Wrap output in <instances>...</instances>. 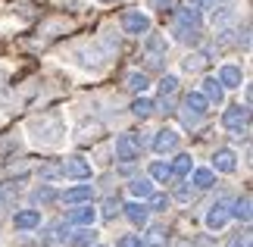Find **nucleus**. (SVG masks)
I'll return each instance as SVG.
<instances>
[{"label": "nucleus", "instance_id": "f8f14e48", "mask_svg": "<svg viewBox=\"0 0 253 247\" xmlns=\"http://www.w3.org/2000/svg\"><path fill=\"white\" fill-rule=\"evenodd\" d=\"M212 169L216 172H235L238 169L235 150H216V156H212Z\"/></svg>", "mask_w": 253, "mask_h": 247}, {"label": "nucleus", "instance_id": "aec40b11", "mask_svg": "<svg viewBox=\"0 0 253 247\" xmlns=\"http://www.w3.org/2000/svg\"><path fill=\"white\" fill-rule=\"evenodd\" d=\"M147 247H166L169 244V238H166V229L163 225H153V229L147 232V241H144Z\"/></svg>", "mask_w": 253, "mask_h": 247}, {"label": "nucleus", "instance_id": "dca6fc26", "mask_svg": "<svg viewBox=\"0 0 253 247\" xmlns=\"http://www.w3.org/2000/svg\"><path fill=\"white\" fill-rule=\"evenodd\" d=\"M203 97H207L210 103H222L225 100V88L219 85V78H207V82H203V91H200Z\"/></svg>", "mask_w": 253, "mask_h": 247}, {"label": "nucleus", "instance_id": "f03ea898", "mask_svg": "<svg viewBox=\"0 0 253 247\" xmlns=\"http://www.w3.org/2000/svg\"><path fill=\"white\" fill-rule=\"evenodd\" d=\"M207 110H210V100L200 91H191L188 97H184V103H181V122L188 128H194L203 116H207Z\"/></svg>", "mask_w": 253, "mask_h": 247}, {"label": "nucleus", "instance_id": "6ab92c4d", "mask_svg": "<svg viewBox=\"0 0 253 247\" xmlns=\"http://www.w3.org/2000/svg\"><path fill=\"white\" fill-rule=\"evenodd\" d=\"M169 172H172V179H184V175L191 172V156L188 153H178V156H175V163L169 166Z\"/></svg>", "mask_w": 253, "mask_h": 247}, {"label": "nucleus", "instance_id": "c9c22d12", "mask_svg": "<svg viewBox=\"0 0 253 247\" xmlns=\"http://www.w3.org/2000/svg\"><path fill=\"white\" fill-rule=\"evenodd\" d=\"M228 247H250V232H244V235H235V238L228 241Z\"/></svg>", "mask_w": 253, "mask_h": 247}, {"label": "nucleus", "instance_id": "412c9836", "mask_svg": "<svg viewBox=\"0 0 253 247\" xmlns=\"http://www.w3.org/2000/svg\"><path fill=\"white\" fill-rule=\"evenodd\" d=\"M231 216H238L241 222H250V194L238 197V200H235V210H231Z\"/></svg>", "mask_w": 253, "mask_h": 247}, {"label": "nucleus", "instance_id": "393cba45", "mask_svg": "<svg viewBox=\"0 0 253 247\" xmlns=\"http://www.w3.org/2000/svg\"><path fill=\"white\" fill-rule=\"evenodd\" d=\"M194 188H200V191L212 188V169H197L194 172Z\"/></svg>", "mask_w": 253, "mask_h": 247}, {"label": "nucleus", "instance_id": "b1692460", "mask_svg": "<svg viewBox=\"0 0 253 247\" xmlns=\"http://www.w3.org/2000/svg\"><path fill=\"white\" fill-rule=\"evenodd\" d=\"M131 113H134V116H138V119H147V116L153 113V103L147 100V97H138V100H134V103H131Z\"/></svg>", "mask_w": 253, "mask_h": 247}, {"label": "nucleus", "instance_id": "39448f33", "mask_svg": "<svg viewBox=\"0 0 253 247\" xmlns=\"http://www.w3.org/2000/svg\"><path fill=\"white\" fill-rule=\"evenodd\" d=\"M138 153H141V147H138V141H134V135H131V132H125V135L116 138V160L131 163Z\"/></svg>", "mask_w": 253, "mask_h": 247}, {"label": "nucleus", "instance_id": "20e7f679", "mask_svg": "<svg viewBox=\"0 0 253 247\" xmlns=\"http://www.w3.org/2000/svg\"><path fill=\"white\" fill-rule=\"evenodd\" d=\"M122 28H125L128 35H138V38H141V35L150 32V19L144 16L141 9H128V13L122 16Z\"/></svg>", "mask_w": 253, "mask_h": 247}, {"label": "nucleus", "instance_id": "2f4dec72", "mask_svg": "<svg viewBox=\"0 0 253 247\" xmlns=\"http://www.w3.org/2000/svg\"><path fill=\"white\" fill-rule=\"evenodd\" d=\"M119 210H122V206H119V200H113V197L103 203V216H106V219H113V216L119 213Z\"/></svg>", "mask_w": 253, "mask_h": 247}, {"label": "nucleus", "instance_id": "473e14b6", "mask_svg": "<svg viewBox=\"0 0 253 247\" xmlns=\"http://www.w3.org/2000/svg\"><path fill=\"white\" fill-rule=\"evenodd\" d=\"M191 197H194V188H188V185H181L178 191H175V200H181V203H188Z\"/></svg>", "mask_w": 253, "mask_h": 247}, {"label": "nucleus", "instance_id": "4468645a", "mask_svg": "<svg viewBox=\"0 0 253 247\" xmlns=\"http://www.w3.org/2000/svg\"><path fill=\"white\" fill-rule=\"evenodd\" d=\"M241 82H244V75H241L238 66H222L219 69V85L222 88H241Z\"/></svg>", "mask_w": 253, "mask_h": 247}, {"label": "nucleus", "instance_id": "e433bc0d", "mask_svg": "<svg viewBox=\"0 0 253 247\" xmlns=\"http://www.w3.org/2000/svg\"><path fill=\"white\" fill-rule=\"evenodd\" d=\"M188 3H191V6H197L200 13H203V9H216L219 0H188Z\"/></svg>", "mask_w": 253, "mask_h": 247}, {"label": "nucleus", "instance_id": "9b49d317", "mask_svg": "<svg viewBox=\"0 0 253 247\" xmlns=\"http://www.w3.org/2000/svg\"><path fill=\"white\" fill-rule=\"evenodd\" d=\"M175 147H178V135H175L172 128L157 132V138H153V150H157V153H172Z\"/></svg>", "mask_w": 253, "mask_h": 247}, {"label": "nucleus", "instance_id": "a878e982", "mask_svg": "<svg viewBox=\"0 0 253 247\" xmlns=\"http://www.w3.org/2000/svg\"><path fill=\"white\" fill-rule=\"evenodd\" d=\"M203 66H207V53H191L184 60V72H200Z\"/></svg>", "mask_w": 253, "mask_h": 247}, {"label": "nucleus", "instance_id": "f3484780", "mask_svg": "<svg viewBox=\"0 0 253 247\" xmlns=\"http://www.w3.org/2000/svg\"><path fill=\"white\" fill-rule=\"evenodd\" d=\"M94 219H97V210H94L91 203H84V206H79V210L69 213V222L72 225H94Z\"/></svg>", "mask_w": 253, "mask_h": 247}, {"label": "nucleus", "instance_id": "423d86ee", "mask_svg": "<svg viewBox=\"0 0 253 247\" xmlns=\"http://www.w3.org/2000/svg\"><path fill=\"white\" fill-rule=\"evenodd\" d=\"M175 94H178V78L166 75L160 82V106H163V113H172L175 110Z\"/></svg>", "mask_w": 253, "mask_h": 247}, {"label": "nucleus", "instance_id": "a211bd4d", "mask_svg": "<svg viewBox=\"0 0 253 247\" xmlns=\"http://www.w3.org/2000/svg\"><path fill=\"white\" fill-rule=\"evenodd\" d=\"M91 185H79V188H69V191H66L63 194V200L66 203H87V200H91Z\"/></svg>", "mask_w": 253, "mask_h": 247}, {"label": "nucleus", "instance_id": "ddd939ff", "mask_svg": "<svg viewBox=\"0 0 253 247\" xmlns=\"http://www.w3.org/2000/svg\"><path fill=\"white\" fill-rule=\"evenodd\" d=\"M125 210V216H128V222H134V225H147V216H150V206H144V203H125L122 206Z\"/></svg>", "mask_w": 253, "mask_h": 247}, {"label": "nucleus", "instance_id": "9d476101", "mask_svg": "<svg viewBox=\"0 0 253 247\" xmlns=\"http://www.w3.org/2000/svg\"><path fill=\"white\" fill-rule=\"evenodd\" d=\"M228 216H231V210H228V203L225 200H219V203H212L210 206V213H207V229H222V225L228 222Z\"/></svg>", "mask_w": 253, "mask_h": 247}, {"label": "nucleus", "instance_id": "bb28decb", "mask_svg": "<svg viewBox=\"0 0 253 247\" xmlns=\"http://www.w3.org/2000/svg\"><path fill=\"white\" fill-rule=\"evenodd\" d=\"M32 200H35V203H44V206H47V203H53V200H56V191H53V188H47V185H44V188H38V191L32 194Z\"/></svg>", "mask_w": 253, "mask_h": 247}, {"label": "nucleus", "instance_id": "58836bf2", "mask_svg": "<svg viewBox=\"0 0 253 247\" xmlns=\"http://www.w3.org/2000/svg\"><path fill=\"white\" fill-rule=\"evenodd\" d=\"M103 3H116V0H103Z\"/></svg>", "mask_w": 253, "mask_h": 247}, {"label": "nucleus", "instance_id": "7ed1b4c3", "mask_svg": "<svg viewBox=\"0 0 253 247\" xmlns=\"http://www.w3.org/2000/svg\"><path fill=\"white\" fill-rule=\"evenodd\" d=\"M35 132H41V135H35V141H41V144H60V138H63V125L60 119H41V122H32Z\"/></svg>", "mask_w": 253, "mask_h": 247}, {"label": "nucleus", "instance_id": "1a4fd4ad", "mask_svg": "<svg viewBox=\"0 0 253 247\" xmlns=\"http://www.w3.org/2000/svg\"><path fill=\"white\" fill-rule=\"evenodd\" d=\"M60 172H63V175H69V179L84 182V179H91V163L82 160V156H69V160L63 163V169H60Z\"/></svg>", "mask_w": 253, "mask_h": 247}, {"label": "nucleus", "instance_id": "5701e85b", "mask_svg": "<svg viewBox=\"0 0 253 247\" xmlns=\"http://www.w3.org/2000/svg\"><path fill=\"white\" fill-rule=\"evenodd\" d=\"M147 88H150V82H147V75H144V72H131L128 75V91L141 94V91H147Z\"/></svg>", "mask_w": 253, "mask_h": 247}, {"label": "nucleus", "instance_id": "f257e3e1", "mask_svg": "<svg viewBox=\"0 0 253 247\" xmlns=\"http://www.w3.org/2000/svg\"><path fill=\"white\" fill-rule=\"evenodd\" d=\"M200 28H203V13L197 6H184V9H178V13H175V38H178V41H197L200 38Z\"/></svg>", "mask_w": 253, "mask_h": 247}, {"label": "nucleus", "instance_id": "f704fd0d", "mask_svg": "<svg viewBox=\"0 0 253 247\" xmlns=\"http://www.w3.org/2000/svg\"><path fill=\"white\" fill-rule=\"evenodd\" d=\"M119 247H147V244H144L138 235H125V238L119 241Z\"/></svg>", "mask_w": 253, "mask_h": 247}, {"label": "nucleus", "instance_id": "6e6552de", "mask_svg": "<svg viewBox=\"0 0 253 247\" xmlns=\"http://www.w3.org/2000/svg\"><path fill=\"white\" fill-rule=\"evenodd\" d=\"M222 122H225V128H231V132L247 128L250 125V106H228L225 116H222Z\"/></svg>", "mask_w": 253, "mask_h": 247}, {"label": "nucleus", "instance_id": "c756f323", "mask_svg": "<svg viewBox=\"0 0 253 247\" xmlns=\"http://www.w3.org/2000/svg\"><path fill=\"white\" fill-rule=\"evenodd\" d=\"M94 241V232H91V225H87L84 232H79V238H72V247H87Z\"/></svg>", "mask_w": 253, "mask_h": 247}, {"label": "nucleus", "instance_id": "4c0bfd02", "mask_svg": "<svg viewBox=\"0 0 253 247\" xmlns=\"http://www.w3.org/2000/svg\"><path fill=\"white\" fill-rule=\"evenodd\" d=\"M238 44L244 47V50L250 47V25H244V28H241V38H238Z\"/></svg>", "mask_w": 253, "mask_h": 247}, {"label": "nucleus", "instance_id": "72a5a7b5", "mask_svg": "<svg viewBox=\"0 0 253 247\" xmlns=\"http://www.w3.org/2000/svg\"><path fill=\"white\" fill-rule=\"evenodd\" d=\"M150 6L157 9V13H169V9L175 6V0H150Z\"/></svg>", "mask_w": 253, "mask_h": 247}, {"label": "nucleus", "instance_id": "2eb2a0df", "mask_svg": "<svg viewBox=\"0 0 253 247\" xmlns=\"http://www.w3.org/2000/svg\"><path fill=\"white\" fill-rule=\"evenodd\" d=\"M13 225H16V229H22V232L35 229V225H41V210H22V213H16Z\"/></svg>", "mask_w": 253, "mask_h": 247}, {"label": "nucleus", "instance_id": "0eeeda50", "mask_svg": "<svg viewBox=\"0 0 253 247\" xmlns=\"http://www.w3.org/2000/svg\"><path fill=\"white\" fill-rule=\"evenodd\" d=\"M166 50H169V44H166V38H160V35H150L147 38V66H163V60H166Z\"/></svg>", "mask_w": 253, "mask_h": 247}, {"label": "nucleus", "instance_id": "4be33fe9", "mask_svg": "<svg viewBox=\"0 0 253 247\" xmlns=\"http://www.w3.org/2000/svg\"><path fill=\"white\" fill-rule=\"evenodd\" d=\"M131 194L141 197V200H144V197H150V194H153L150 179H141V175H138V179H131Z\"/></svg>", "mask_w": 253, "mask_h": 247}, {"label": "nucleus", "instance_id": "cd10ccee", "mask_svg": "<svg viewBox=\"0 0 253 247\" xmlns=\"http://www.w3.org/2000/svg\"><path fill=\"white\" fill-rule=\"evenodd\" d=\"M150 179H157V182H169V179H172L169 166H166V163H153V166H150Z\"/></svg>", "mask_w": 253, "mask_h": 247}, {"label": "nucleus", "instance_id": "c85d7f7f", "mask_svg": "<svg viewBox=\"0 0 253 247\" xmlns=\"http://www.w3.org/2000/svg\"><path fill=\"white\" fill-rule=\"evenodd\" d=\"M228 19H235V9H231V6H222L219 13H212V25H225Z\"/></svg>", "mask_w": 253, "mask_h": 247}, {"label": "nucleus", "instance_id": "7c9ffc66", "mask_svg": "<svg viewBox=\"0 0 253 247\" xmlns=\"http://www.w3.org/2000/svg\"><path fill=\"white\" fill-rule=\"evenodd\" d=\"M166 206H169L166 194H150V210H166Z\"/></svg>", "mask_w": 253, "mask_h": 247}]
</instances>
